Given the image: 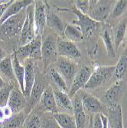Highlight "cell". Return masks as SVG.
Wrapping results in <instances>:
<instances>
[{
    "label": "cell",
    "mask_w": 127,
    "mask_h": 128,
    "mask_svg": "<svg viewBox=\"0 0 127 128\" xmlns=\"http://www.w3.org/2000/svg\"><path fill=\"white\" fill-rule=\"evenodd\" d=\"M74 118L75 120L77 128L87 127V114L84 109L81 99L78 94H76L72 98Z\"/></svg>",
    "instance_id": "9a60e30c"
},
{
    "label": "cell",
    "mask_w": 127,
    "mask_h": 128,
    "mask_svg": "<svg viewBox=\"0 0 127 128\" xmlns=\"http://www.w3.org/2000/svg\"><path fill=\"white\" fill-rule=\"evenodd\" d=\"M24 128H41V120L36 114H29L23 125Z\"/></svg>",
    "instance_id": "d6a6232c"
},
{
    "label": "cell",
    "mask_w": 127,
    "mask_h": 128,
    "mask_svg": "<svg viewBox=\"0 0 127 128\" xmlns=\"http://www.w3.org/2000/svg\"><path fill=\"white\" fill-rule=\"evenodd\" d=\"M126 28H127V18H125L119 23L117 26V27L115 28L114 31L113 32L114 45L116 51L118 50L120 44L124 40L126 33Z\"/></svg>",
    "instance_id": "d4e9b609"
},
{
    "label": "cell",
    "mask_w": 127,
    "mask_h": 128,
    "mask_svg": "<svg viewBox=\"0 0 127 128\" xmlns=\"http://www.w3.org/2000/svg\"><path fill=\"white\" fill-rule=\"evenodd\" d=\"M41 128H61L57 123L54 119L53 116L46 115L41 120Z\"/></svg>",
    "instance_id": "e575fe53"
},
{
    "label": "cell",
    "mask_w": 127,
    "mask_h": 128,
    "mask_svg": "<svg viewBox=\"0 0 127 128\" xmlns=\"http://www.w3.org/2000/svg\"><path fill=\"white\" fill-rule=\"evenodd\" d=\"M57 54L59 57L74 62L80 59L81 57V52L74 43L65 41L61 38H57Z\"/></svg>",
    "instance_id": "7c38bea8"
},
{
    "label": "cell",
    "mask_w": 127,
    "mask_h": 128,
    "mask_svg": "<svg viewBox=\"0 0 127 128\" xmlns=\"http://www.w3.org/2000/svg\"><path fill=\"white\" fill-rule=\"evenodd\" d=\"M5 86V83H4V80L2 79V78L0 76V88H2Z\"/></svg>",
    "instance_id": "b9f144b4"
},
{
    "label": "cell",
    "mask_w": 127,
    "mask_h": 128,
    "mask_svg": "<svg viewBox=\"0 0 127 128\" xmlns=\"http://www.w3.org/2000/svg\"><path fill=\"white\" fill-rule=\"evenodd\" d=\"M25 68V90L23 94L25 98H29L34 81H35V70H34V65L32 61H29Z\"/></svg>",
    "instance_id": "44dd1931"
},
{
    "label": "cell",
    "mask_w": 127,
    "mask_h": 128,
    "mask_svg": "<svg viewBox=\"0 0 127 128\" xmlns=\"http://www.w3.org/2000/svg\"><path fill=\"white\" fill-rule=\"evenodd\" d=\"M56 70L64 78L67 85L71 84L72 81L77 72V64L72 60L63 57H57L55 62Z\"/></svg>",
    "instance_id": "30bf717a"
},
{
    "label": "cell",
    "mask_w": 127,
    "mask_h": 128,
    "mask_svg": "<svg viewBox=\"0 0 127 128\" xmlns=\"http://www.w3.org/2000/svg\"><path fill=\"white\" fill-rule=\"evenodd\" d=\"M88 128H92V125H91L90 121H89V126H88Z\"/></svg>",
    "instance_id": "7bdbcfd3"
},
{
    "label": "cell",
    "mask_w": 127,
    "mask_h": 128,
    "mask_svg": "<svg viewBox=\"0 0 127 128\" xmlns=\"http://www.w3.org/2000/svg\"><path fill=\"white\" fill-rule=\"evenodd\" d=\"M27 116L28 114H26L24 110L13 114L9 119L2 123V128H21L24 125Z\"/></svg>",
    "instance_id": "484cf974"
},
{
    "label": "cell",
    "mask_w": 127,
    "mask_h": 128,
    "mask_svg": "<svg viewBox=\"0 0 127 128\" xmlns=\"http://www.w3.org/2000/svg\"><path fill=\"white\" fill-rule=\"evenodd\" d=\"M53 92L57 108L67 111H73L72 101L67 94L57 89L56 87L53 88Z\"/></svg>",
    "instance_id": "603a6c76"
},
{
    "label": "cell",
    "mask_w": 127,
    "mask_h": 128,
    "mask_svg": "<svg viewBox=\"0 0 127 128\" xmlns=\"http://www.w3.org/2000/svg\"><path fill=\"white\" fill-rule=\"evenodd\" d=\"M11 62H12V66H13L14 74H15V77L18 81V84L19 85V88L23 94V92H24V90H25V68L21 64L15 52L12 54V55H11Z\"/></svg>",
    "instance_id": "7402d4cb"
},
{
    "label": "cell",
    "mask_w": 127,
    "mask_h": 128,
    "mask_svg": "<svg viewBox=\"0 0 127 128\" xmlns=\"http://www.w3.org/2000/svg\"><path fill=\"white\" fill-rule=\"evenodd\" d=\"M34 3L27 7V16L24 25L22 26L21 34L19 37L18 44L20 46L25 45L33 41L35 36V28H34Z\"/></svg>",
    "instance_id": "52a82bcc"
},
{
    "label": "cell",
    "mask_w": 127,
    "mask_h": 128,
    "mask_svg": "<svg viewBox=\"0 0 127 128\" xmlns=\"http://www.w3.org/2000/svg\"><path fill=\"white\" fill-rule=\"evenodd\" d=\"M90 121L91 123L92 128H103V121L100 114L93 115L90 119Z\"/></svg>",
    "instance_id": "74e56055"
},
{
    "label": "cell",
    "mask_w": 127,
    "mask_h": 128,
    "mask_svg": "<svg viewBox=\"0 0 127 128\" xmlns=\"http://www.w3.org/2000/svg\"><path fill=\"white\" fill-rule=\"evenodd\" d=\"M50 76L51 78V80H53L54 84H55V87L59 89L60 90L66 93V94H68L69 92V89H68V85L66 83L65 80L64 79V78L61 75V74L57 71L56 68H51L50 69Z\"/></svg>",
    "instance_id": "f546056e"
},
{
    "label": "cell",
    "mask_w": 127,
    "mask_h": 128,
    "mask_svg": "<svg viewBox=\"0 0 127 128\" xmlns=\"http://www.w3.org/2000/svg\"><path fill=\"white\" fill-rule=\"evenodd\" d=\"M126 88V83L124 80H117L103 94L102 102L108 109L120 105Z\"/></svg>",
    "instance_id": "8992f818"
},
{
    "label": "cell",
    "mask_w": 127,
    "mask_h": 128,
    "mask_svg": "<svg viewBox=\"0 0 127 128\" xmlns=\"http://www.w3.org/2000/svg\"><path fill=\"white\" fill-rule=\"evenodd\" d=\"M6 57H7V53L2 47H0V62L3 59H5Z\"/></svg>",
    "instance_id": "60d3db41"
},
{
    "label": "cell",
    "mask_w": 127,
    "mask_h": 128,
    "mask_svg": "<svg viewBox=\"0 0 127 128\" xmlns=\"http://www.w3.org/2000/svg\"><path fill=\"white\" fill-rule=\"evenodd\" d=\"M92 69L88 66H83L80 69H79L72 83L71 84V88L68 92V96L71 99L77 92L82 88H84L87 83L92 74Z\"/></svg>",
    "instance_id": "8fae6325"
},
{
    "label": "cell",
    "mask_w": 127,
    "mask_h": 128,
    "mask_svg": "<svg viewBox=\"0 0 127 128\" xmlns=\"http://www.w3.org/2000/svg\"><path fill=\"white\" fill-rule=\"evenodd\" d=\"M64 36L68 39L69 42H71L73 43L80 42L84 39L80 28L72 24L66 26Z\"/></svg>",
    "instance_id": "4316f807"
},
{
    "label": "cell",
    "mask_w": 127,
    "mask_h": 128,
    "mask_svg": "<svg viewBox=\"0 0 127 128\" xmlns=\"http://www.w3.org/2000/svg\"><path fill=\"white\" fill-rule=\"evenodd\" d=\"M126 42H127V28H126Z\"/></svg>",
    "instance_id": "ee69618b"
},
{
    "label": "cell",
    "mask_w": 127,
    "mask_h": 128,
    "mask_svg": "<svg viewBox=\"0 0 127 128\" xmlns=\"http://www.w3.org/2000/svg\"><path fill=\"white\" fill-rule=\"evenodd\" d=\"M115 76V65L95 67L94 71L84 87L85 89H96L107 84L108 81Z\"/></svg>",
    "instance_id": "7a4b0ae2"
},
{
    "label": "cell",
    "mask_w": 127,
    "mask_h": 128,
    "mask_svg": "<svg viewBox=\"0 0 127 128\" xmlns=\"http://www.w3.org/2000/svg\"><path fill=\"white\" fill-rule=\"evenodd\" d=\"M114 1H97L90 0L89 1L90 9L88 16L100 23L105 22L110 16L115 2Z\"/></svg>",
    "instance_id": "5b68a950"
},
{
    "label": "cell",
    "mask_w": 127,
    "mask_h": 128,
    "mask_svg": "<svg viewBox=\"0 0 127 128\" xmlns=\"http://www.w3.org/2000/svg\"><path fill=\"white\" fill-rule=\"evenodd\" d=\"M110 128H124L121 105L110 108L107 114Z\"/></svg>",
    "instance_id": "cb8c5ba5"
},
{
    "label": "cell",
    "mask_w": 127,
    "mask_h": 128,
    "mask_svg": "<svg viewBox=\"0 0 127 128\" xmlns=\"http://www.w3.org/2000/svg\"><path fill=\"white\" fill-rule=\"evenodd\" d=\"M127 75V48L120 56L117 64L115 65V77L117 80H123Z\"/></svg>",
    "instance_id": "f1b7e54d"
},
{
    "label": "cell",
    "mask_w": 127,
    "mask_h": 128,
    "mask_svg": "<svg viewBox=\"0 0 127 128\" xmlns=\"http://www.w3.org/2000/svg\"><path fill=\"white\" fill-rule=\"evenodd\" d=\"M48 86V85L44 83V80L41 77L36 75L35 81H34V84L33 85L32 90L29 96V102L28 105L29 108V112L31 110L32 108H34V106L38 103V101H40L41 97L44 89Z\"/></svg>",
    "instance_id": "e0dca14e"
},
{
    "label": "cell",
    "mask_w": 127,
    "mask_h": 128,
    "mask_svg": "<svg viewBox=\"0 0 127 128\" xmlns=\"http://www.w3.org/2000/svg\"><path fill=\"white\" fill-rule=\"evenodd\" d=\"M13 2L12 0H11V1H9L8 2L0 4V20H1V18H2L4 13L5 12L6 9L8 8V7L11 4V2Z\"/></svg>",
    "instance_id": "f35d334b"
},
{
    "label": "cell",
    "mask_w": 127,
    "mask_h": 128,
    "mask_svg": "<svg viewBox=\"0 0 127 128\" xmlns=\"http://www.w3.org/2000/svg\"><path fill=\"white\" fill-rule=\"evenodd\" d=\"M40 104L44 111L51 113L52 114L59 113L54 95L53 88L51 85H48L44 89L40 99Z\"/></svg>",
    "instance_id": "2e32d148"
},
{
    "label": "cell",
    "mask_w": 127,
    "mask_h": 128,
    "mask_svg": "<svg viewBox=\"0 0 127 128\" xmlns=\"http://www.w3.org/2000/svg\"><path fill=\"white\" fill-rule=\"evenodd\" d=\"M13 88L14 87L11 84L5 85L3 88H0V108L7 106L10 94Z\"/></svg>",
    "instance_id": "836d02e7"
},
{
    "label": "cell",
    "mask_w": 127,
    "mask_h": 128,
    "mask_svg": "<svg viewBox=\"0 0 127 128\" xmlns=\"http://www.w3.org/2000/svg\"><path fill=\"white\" fill-rule=\"evenodd\" d=\"M34 3V1L31 0H18V1H13L11 4L8 7L5 12L4 13L2 18L0 20V25H2L4 22H5L9 18L12 17L18 14L21 10L28 7L29 6Z\"/></svg>",
    "instance_id": "d6986e66"
},
{
    "label": "cell",
    "mask_w": 127,
    "mask_h": 128,
    "mask_svg": "<svg viewBox=\"0 0 127 128\" xmlns=\"http://www.w3.org/2000/svg\"><path fill=\"white\" fill-rule=\"evenodd\" d=\"M101 119H102V121H103V128H110L107 116L101 114Z\"/></svg>",
    "instance_id": "ab89813d"
},
{
    "label": "cell",
    "mask_w": 127,
    "mask_h": 128,
    "mask_svg": "<svg viewBox=\"0 0 127 128\" xmlns=\"http://www.w3.org/2000/svg\"><path fill=\"white\" fill-rule=\"evenodd\" d=\"M78 94L80 99H81L83 107L86 114L89 113V114H92L93 115L97 114H100L107 116L109 109L98 98L84 91L80 92V94Z\"/></svg>",
    "instance_id": "ba28073f"
},
{
    "label": "cell",
    "mask_w": 127,
    "mask_h": 128,
    "mask_svg": "<svg viewBox=\"0 0 127 128\" xmlns=\"http://www.w3.org/2000/svg\"><path fill=\"white\" fill-rule=\"evenodd\" d=\"M41 36H38L34 38L33 41L28 44L20 46L15 52L18 58H21V59H35L41 60Z\"/></svg>",
    "instance_id": "9c48e42d"
},
{
    "label": "cell",
    "mask_w": 127,
    "mask_h": 128,
    "mask_svg": "<svg viewBox=\"0 0 127 128\" xmlns=\"http://www.w3.org/2000/svg\"><path fill=\"white\" fill-rule=\"evenodd\" d=\"M74 7L81 13L84 15H88L90 6H89V1L87 0H84V1H80V0H77V1H71Z\"/></svg>",
    "instance_id": "d590c367"
},
{
    "label": "cell",
    "mask_w": 127,
    "mask_h": 128,
    "mask_svg": "<svg viewBox=\"0 0 127 128\" xmlns=\"http://www.w3.org/2000/svg\"><path fill=\"white\" fill-rule=\"evenodd\" d=\"M45 3L46 6H48V10L46 11V24L50 28L55 30L58 34L64 36V29L66 27V26L64 25V22L58 16L50 10L47 2H45Z\"/></svg>",
    "instance_id": "ffe728a7"
},
{
    "label": "cell",
    "mask_w": 127,
    "mask_h": 128,
    "mask_svg": "<svg viewBox=\"0 0 127 128\" xmlns=\"http://www.w3.org/2000/svg\"><path fill=\"white\" fill-rule=\"evenodd\" d=\"M13 114V112L8 105L0 108V123H3L5 120L9 119Z\"/></svg>",
    "instance_id": "8d00e7d4"
},
{
    "label": "cell",
    "mask_w": 127,
    "mask_h": 128,
    "mask_svg": "<svg viewBox=\"0 0 127 128\" xmlns=\"http://www.w3.org/2000/svg\"><path fill=\"white\" fill-rule=\"evenodd\" d=\"M127 10V0H120L115 2L113 10L111 12L110 17L112 18H119L124 14Z\"/></svg>",
    "instance_id": "1f68e13d"
},
{
    "label": "cell",
    "mask_w": 127,
    "mask_h": 128,
    "mask_svg": "<svg viewBox=\"0 0 127 128\" xmlns=\"http://www.w3.org/2000/svg\"><path fill=\"white\" fill-rule=\"evenodd\" d=\"M0 71L8 79H12L15 77L11 57L7 56L5 59L0 62Z\"/></svg>",
    "instance_id": "4dcf8cb0"
},
{
    "label": "cell",
    "mask_w": 127,
    "mask_h": 128,
    "mask_svg": "<svg viewBox=\"0 0 127 128\" xmlns=\"http://www.w3.org/2000/svg\"><path fill=\"white\" fill-rule=\"evenodd\" d=\"M26 98L22 94L21 90L14 88L11 90L7 105L10 108L14 114H18L27 108Z\"/></svg>",
    "instance_id": "5bb4252c"
},
{
    "label": "cell",
    "mask_w": 127,
    "mask_h": 128,
    "mask_svg": "<svg viewBox=\"0 0 127 128\" xmlns=\"http://www.w3.org/2000/svg\"><path fill=\"white\" fill-rule=\"evenodd\" d=\"M54 119L61 128H77L74 118L65 113H57L52 114Z\"/></svg>",
    "instance_id": "83f0119b"
},
{
    "label": "cell",
    "mask_w": 127,
    "mask_h": 128,
    "mask_svg": "<svg viewBox=\"0 0 127 128\" xmlns=\"http://www.w3.org/2000/svg\"><path fill=\"white\" fill-rule=\"evenodd\" d=\"M57 37L54 34H49L41 44V57L44 70L48 69L51 64L57 62Z\"/></svg>",
    "instance_id": "277c9868"
},
{
    "label": "cell",
    "mask_w": 127,
    "mask_h": 128,
    "mask_svg": "<svg viewBox=\"0 0 127 128\" xmlns=\"http://www.w3.org/2000/svg\"><path fill=\"white\" fill-rule=\"evenodd\" d=\"M34 21L35 36H41L46 25V4L44 1H34Z\"/></svg>",
    "instance_id": "4fadbf2b"
},
{
    "label": "cell",
    "mask_w": 127,
    "mask_h": 128,
    "mask_svg": "<svg viewBox=\"0 0 127 128\" xmlns=\"http://www.w3.org/2000/svg\"><path fill=\"white\" fill-rule=\"evenodd\" d=\"M71 8L74 14L76 15L77 17V20H73L72 25L77 26L80 28L84 36V38H91L98 31L101 23L94 21V19L90 18L87 15L81 13L74 7V5Z\"/></svg>",
    "instance_id": "3957f363"
},
{
    "label": "cell",
    "mask_w": 127,
    "mask_h": 128,
    "mask_svg": "<svg viewBox=\"0 0 127 128\" xmlns=\"http://www.w3.org/2000/svg\"><path fill=\"white\" fill-rule=\"evenodd\" d=\"M26 16L27 8L21 10L18 14L9 18L2 25H0V38L8 40L18 36L20 37Z\"/></svg>",
    "instance_id": "6da1fadb"
},
{
    "label": "cell",
    "mask_w": 127,
    "mask_h": 128,
    "mask_svg": "<svg viewBox=\"0 0 127 128\" xmlns=\"http://www.w3.org/2000/svg\"><path fill=\"white\" fill-rule=\"evenodd\" d=\"M100 37L105 45L107 54L110 58H115L117 56V51L115 49L114 45L113 29L110 25H107L103 29L102 33L100 34Z\"/></svg>",
    "instance_id": "ac0fdd59"
}]
</instances>
